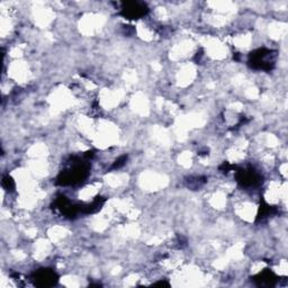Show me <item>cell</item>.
I'll return each mask as SVG.
<instances>
[{"label":"cell","instance_id":"obj_1","mask_svg":"<svg viewBox=\"0 0 288 288\" xmlns=\"http://www.w3.org/2000/svg\"><path fill=\"white\" fill-rule=\"evenodd\" d=\"M89 167L86 163L78 161L73 163L69 169L64 170L57 178V182L61 185H74L84 180L88 176Z\"/></svg>","mask_w":288,"mask_h":288},{"label":"cell","instance_id":"obj_2","mask_svg":"<svg viewBox=\"0 0 288 288\" xmlns=\"http://www.w3.org/2000/svg\"><path fill=\"white\" fill-rule=\"evenodd\" d=\"M275 54L272 51L266 49H260L258 51L251 53L250 55V64L254 69L261 70H270L275 66Z\"/></svg>","mask_w":288,"mask_h":288},{"label":"cell","instance_id":"obj_3","mask_svg":"<svg viewBox=\"0 0 288 288\" xmlns=\"http://www.w3.org/2000/svg\"><path fill=\"white\" fill-rule=\"evenodd\" d=\"M35 284L42 287H50L55 285L57 283V276L55 272L50 269H42L38 270L34 276Z\"/></svg>","mask_w":288,"mask_h":288},{"label":"cell","instance_id":"obj_4","mask_svg":"<svg viewBox=\"0 0 288 288\" xmlns=\"http://www.w3.org/2000/svg\"><path fill=\"white\" fill-rule=\"evenodd\" d=\"M146 12L147 9H145V6L138 2L127 3L123 8V15L128 17L129 19H136V18L143 16Z\"/></svg>","mask_w":288,"mask_h":288},{"label":"cell","instance_id":"obj_5","mask_svg":"<svg viewBox=\"0 0 288 288\" xmlns=\"http://www.w3.org/2000/svg\"><path fill=\"white\" fill-rule=\"evenodd\" d=\"M237 180L244 186H255L260 182V177L253 170H241L237 174Z\"/></svg>","mask_w":288,"mask_h":288},{"label":"cell","instance_id":"obj_6","mask_svg":"<svg viewBox=\"0 0 288 288\" xmlns=\"http://www.w3.org/2000/svg\"><path fill=\"white\" fill-rule=\"evenodd\" d=\"M254 282L257 283L258 286H273L277 282L275 275L271 271H265L259 275L257 278L254 279Z\"/></svg>","mask_w":288,"mask_h":288},{"label":"cell","instance_id":"obj_7","mask_svg":"<svg viewBox=\"0 0 288 288\" xmlns=\"http://www.w3.org/2000/svg\"><path fill=\"white\" fill-rule=\"evenodd\" d=\"M2 186L5 187V188L7 190H13L14 187H15V185H14V181L13 179L10 177H5L2 180Z\"/></svg>","mask_w":288,"mask_h":288},{"label":"cell","instance_id":"obj_8","mask_svg":"<svg viewBox=\"0 0 288 288\" xmlns=\"http://www.w3.org/2000/svg\"><path fill=\"white\" fill-rule=\"evenodd\" d=\"M126 159H127V157H122L121 159H118V160L116 161V163H115L114 167H115V168H120V167H122V165L124 164V162L126 161Z\"/></svg>","mask_w":288,"mask_h":288}]
</instances>
